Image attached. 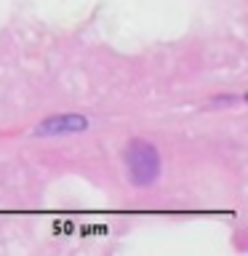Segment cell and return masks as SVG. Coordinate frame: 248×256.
Listing matches in <instances>:
<instances>
[{"label": "cell", "mask_w": 248, "mask_h": 256, "mask_svg": "<svg viewBox=\"0 0 248 256\" xmlns=\"http://www.w3.org/2000/svg\"><path fill=\"white\" fill-rule=\"evenodd\" d=\"M126 166L136 187H147L160 174V155L150 142H131L126 150Z\"/></svg>", "instance_id": "6da1fadb"}, {"label": "cell", "mask_w": 248, "mask_h": 256, "mask_svg": "<svg viewBox=\"0 0 248 256\" xmlns=\"http://www.w3.org/2000/svg\"><path fill=\"white\" fill-rule=\"evenodd\" d=\"M88 120L83 115H59V118H51V120H43L38 126L40 136H51V134H75V131H86Z\"/></svg>", "instance_id": "7a4b0ae2"}]
</instances>
